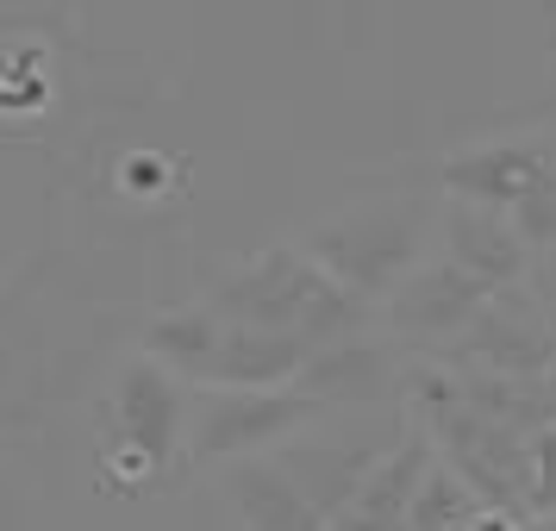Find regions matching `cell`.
I'll list each match as a JSON object with an SVG mask.
<instances>
[{"instance_id":"17","label":"cell","mask_w":556,"mask_h":531,"mask_svg":"<svg viewBox=\"0 0 556 531\" xmlns=\"http://www.w3.org/2000/svg\"><path fill=\"white\" fill-rule=\"evenodd\" d=\"M544 138H551V156H556V119H551V126H544Z\"/></svg>"},{"instance_id":"9","label":"cell","mask_w":556,"mask_h":531,"mask_svg":"<svg viewBox=\"0 0 556 531\" xmlns=\"http://www.w3.org/2000/svg\"><path fill=\"white\" fill-rule=\"evenodd\" d=\"M488 301H494V294H488L476 276H463V269L444 263V256H426V263L381 301L388 306L381 319H388V338H401V344H413V351L444 356L463 331L476 326V313Z\"/></svg>"},{"instance_id":"15","label":"cell","mask_w":556,"mask_h":531,"mask_svg":"<svg viewBox=\"0 0 556 531\" xmlns=\"http://www.w3.org/2000/svg\"><path fill=\"white\" fill-rule=\"evenodd\" d=\"M526 513L556 519V419L526 438Z\"/></svg>"},{"instance_id":"10","label":"cell","mask_w":556,"mask_h":531,"mask_svg":"<svg viewBox=\"0 0 556 531\" xmlns=\"http://www.w3.org/2000/svg\"><path fill=\"white\" fill-rule=\"evenodd\" d=\"M438 238H444V263H456L463 276H476L488 294H513V288H526L531 251L519 244V231L506 226L501 213L444 201V213H438Z\"/></svg>"},{"instance_id":"5","label":"cell","mask_w":556,"mask_h":531,"mask_svg":"<svg viewBox=\"0 0 556 531\" xmlns=\"http://www.w3.org/2000/svg\"><path fill=\"white\" fill-rule=\"evenodd\" d=\"M106 426H113V476L144 481L156 476L169 456H176L181 431H188V394L181 381L151 363V356H131L126 369L113 376V401H106Z\"/></svg>"},{"instance_id":"6","label":"cell","mask_w":556,"mask_h":531,"mask_svg":"<svg viewBox=\"0 0 556 531\" xmlns=\"http://www.w3.org/2000/svg\"><path fill=\"white\" fill-rule=\"evenodd\" d=\"M444 194L481 213L513 219L526 201H538L544 188H556V156L544 131H506V138H481V144H456L438 163Z\"/></svg>"},{"instance_id":"3","label":"cell","mask_w":556,"mask_h":531,"mask_svg":"<svg viewBox=\"0 0 556 531\" xmlns=\"http://www.w3.org/2000/svg\"><path fill=\"white\" fill-rule=\"evenodd\" d=\"M426 231H431L426 201H369V206L331 213L326 226H313L301 238V251L338 288H351L363 306H376L426 263Z\"/></svg>"},{"instance_id":"11","label":"cell","mask_w":556,"mask_h":531,"mask_svg":"<svg viewBox=\"0 0 556 531\" xmlns=\"http://www.w3.org/2000/svg\"><path fill=\"white\" fill-rule=\"evenodd\" d=\"M401 369L406 363L394 356V344H376L363 331V338H344V344L313 351L294 388H301L306 401H319L326 413L331 406H376L388 394H401Z\"/></svg>"},{"instance_id":"12","label":"cell","mask_w":556,"mask_h":531,"mask_svg":"<svg viewBox=\"0 0 556 531\" xmlns=\"http://www.w3.org/2000/svg\"><path fill=\"white\" fill-rule=\"evenodd\" d=\"M431 463H438V456H431V438L406 419V431L394 438V451L363 476V488L344 501V513H338L326 531H406L413 494H419V481H426Z\"/></svg>"},{"instance_id":"2","label":"cell","mask_w":556,"mask_h":531,"mask_svg":"<svg viewBox=\"0 0 556 531\" xmlns=\"http://www.w3.org/2000/svg\"><path fill=\"white\" fill-rule=\"evenodd\" d=\"M138 356L163 363L176 381H201L206 394H263V388H294L313 351L276 331L231 326L206 301H194L156 313Z\"/></svg>"},{"instance_id":"13","label":"cell","mask_w":556,"mask_h":531,"mask_svg":"<svg viewBox=\"0 0 556 531\" xmlns=\"http://www.w3.org/2000/svg\"><path fill=\"white\" fill-rule=\"evenodd\" d=\"M226 501L238 513L244 531H326L319 513L294 494V481L281 476L269 456H244V463H226Z\"/></svg>"},{"instance_id":"14","label":"cell","mask_w":556,"mask_h":531,"mask_svg":"<svg viewBox=\"0 0 556 531\" xmlns=\"http://www.w3.org/2000/svg\"><path fill=\"white\" fill-rule=\"evenodd\" d=\"M476 513H481L476 494H469L444 463H431L426 481H419V494H413L406 531H469V526H476Z\"/></svg>"},{"instance_id":"1","label":"cell","mask_w":556,"mask_h":531,"mask_svg":"<svg viewBox=\"0 0 556 531\" xmlns=\"http://www.w3.org/2000/svg\"><path fill=\"white\" fill-rule=\"evenodd\" d=\"M206 306L231 326L276 331V338H294L306 351H326V344H344V338L369 331V306L356 301L351 288H338L301 244L244 256L238 269L213 281Z\"/></svg>"},{"instance_id":"4","label":"cell","mask_w":556,"mask_h":531,"mask_svg":"<svg viewBox=\"0 0 556 531\" xmlns=\"http://www.w3.org/2000/svg\"><path fill=\"white\" fill-rule=\"evenodd\" d=\"M331 419L319 401H306L301 388H263V394H206L188 406V463L194 469H219V463H244V456H269L276 444L313 431Z\"/></svg>"},{"instance_id":"7","label":"cell","mask_w":556,"mask_h":531,"mask_svg":"<svg viewBox=\"0 0 556 531\" xmlns=\"http://www.w3.org/2000/svg\"><path fill=\"white\" fill-rule=\"evenodd\" d=\"M451 369H476V376H506V381H551L556 376V326L538 313L526 288L494 294L476 313V326L438 356Z\"/></svg>"},{"instance_id":"8","label":"cell","mask_w":556,"mask_h":531,"mask_svg":"<svg viewBox=\"0 0 556 531\" xmlns=\"http://www.w3.org/2000/svg\"><path fill=\"white\" fill-rule=\"evenodd\" d=\"M406 431V419L394 431H301V438H288V444H276L269 451V463H276L281 476L294 481V494H301L313 513H319V526H331L338 513H344V501H351L356 488H363V476L376 469L381 456L394 451V438Z\"/></svg>"},{"instance_id":"16","label":"cell","mask_w":556,"mask_h":531,"mask_svg":"<svg viewBox=\"0 0 556 531\" xmlns=\"http://www.w3.org/2000/svg\"><path fill=\"white\" fill-rule=\"evenodd\" d=\"M526 294L538 301V313L556 326V251L544 256H531V269H526Z\"/></svg>"}]
</instances>
